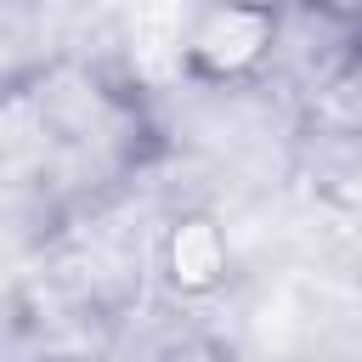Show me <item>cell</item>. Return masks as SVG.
I'll return each mask as SVG.
<instances>
[{
	"label": "cell",
	"instance_id": "3957f363",
	"mask_svg": "<svg viewBox=\"0 0 362 362\" xmlns=\"http://www.w3.org/2000/svg\"><path fill=\"white\" fill-rule=\"evenodd\" d=\"M317 119L334 136H362V45L334 68V79L317 90Z\"/></svg>",
	"mask_w": 362,
	"mask_h": 362
},
{
	"label": "cell",
	"instance_id": "6da1fadb",
	"mask_svg": "<svg viewBox=\"0 0 362 362\" xmlns=\"http://www.w3.org/2000/svg\"><path fill=\"white\" fill-rule=\"evenodd\" d=\"M283 0H198L181 28V74L215 90L266 79L283 57Z\"/></svg>",
	"mask_w": 362,
	"mask_h": 362
},
{
	"label": "cell",
	"instance_id": "7a4b0ae2",
	"mask_svg": "<svg viewBox=\"0 0 362 362\" xmlns=\"http://www.w3.org/2000/svg\"><path fill=\"white\" fill-rule=\"evenodd\" d=\"M158 277L170 294L181 300H209L226 288L232 277V243H226V226L209 215V209H181L170 215L164 238H158Z\"/></svg>",
	"mask_w": 362,
	"mask_h": 362
},
{
	"label": "cell",
	"instance_id": "277c9868",
	"mask_svg": "<svg viewBox=\"0 0 362 362\" xmlns=\"http://www.w3.org/2000/svg\"><path fill=\"white\" fill-rule=\"evenodd\" d=\"M288 6L305 11V17H317V23H328L334 34H345V40L362 45V0H288Z\"/></svg>",
	"mask_w": 362,
	"mask_h": 362
}]
</instances>
